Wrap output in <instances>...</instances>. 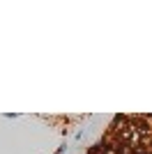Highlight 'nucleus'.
<instances>
[{
	"mask_svg": "<svg viewBox=\"0 0 152 154\" xmlns=\"http://www.w3.org/2000/svg\"><path fill=\"white\" fill-rule=\"evenodd\" d=\"M65 147H67V145H60V147L55 149V154H62V152H65Z\"/></svg>",
	"mask_w": 152,
	"mask_h": 154,
	"instance_id": "obj_1",
	"label": "nucleus"
}]
</instances>
